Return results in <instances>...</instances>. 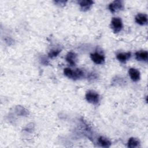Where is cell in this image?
Returning <instances> with one entry per match:
<instances>
[{
    "label": "cell",
    "mask_w": 148,
    "mask_h": 148,
    "mask_svg": "<svg viewBox=\"0 0 148 148\" xmlns=\"http://www.w3.org/2000/svg\"><path fill=\"white\" fill-rule=\"evenodd\" d=\"M87 101L93 105H97L99 102L100 97L98 93L94 90H88L86 93Z\"/></svg>",
    "instance_id": "6da1fadb"
},
{
    "label": "cell",
    "mask_w": 148,
    "mask_h": 148,
    "mask_svg": "<svg viewBox=\"0 0 148 148\" xmlns=\"http://www.w3.org/2000/svg\"><path fill=\"white\" fill-rule=\"evenodd\" d=\"M123 25L121 19L120 17H113L111 21V28L114 33H119L123 29Z\"/></svg>",
    "instance_id": "7a4b0ae2"
},
{
    "label": "cell",
    "mask_w": 148,
    "mask_h": 148,
    "mask_svg": "<svg viewBox=\"0 0 148 148\" xmlns=\"http://www.w3.org/2000/svg\"><path fill=\"white\" fill-rule=\"evenodd\" d=\"M124 8L123 2L122 1L116 0L111 2L109 5V9L112 13H115Z\"/></svg>",
    "instance_id": "3957f363"
},
{
    "label": "cell",
    "mask_w": 148,
    "mask_h": 148,
    "mask_svg": "<svg viewBox=\"0 0 148 148\" xmlns=\"http://www.w3.org/2000/svg\"><path fill=\"white\" fill-rule=\"evenodd\" d=\"M91 60L96 64H102L105 62V56L98 52L90 54Z\"/></svg>",
    "instance_id": "277c9868"
},
{
    "label": "cell",
    "mask_w": 148,
    "mask_h": 148,
    "mask_svg": "<svg viewBox=\"0 0 148 148\" xmlns=\"http://www.w3.org/2000/svg\"><path fill=\"white\" fill-rule=\"evenodd\" d=\"M128 74L131 79L133 82H136L140 80V72L137 69H135L134 68H131L129 69Z\"/></svg>",
    "instance_id": "5b68a950"
},
{
    "label": "cell",
    "mask_w": 148,
    "mask_h": 148,
    "mask_svg": "<svg viewBox=\"0 0 148 148\" xmlns=\"http://www.w3.org/2000/svg\"><path fill=\"white\" fill-rule=\"evenodd\" d=\"M65 60L71 66H75L77 60V54L73 51H69L67 53Z\"/></svg>",
    "instance_id": "8992f818"
},
{
    "label": "cell",
    "mask_w": 148,
    "mask_h": 148,
    "mask_svg": "<svg viewBox=\"0 0 148 148\" xmlns=\"http://www.w3.org/2000/svg\"><path fill=\"white\" fill-rule=\"evenodd\" d=\"M82 11L86 12L90 9L94 2L91 0H82L78 2Z\"/></svg>",
    "instance_id": "52a82bcc"
},
{
    "label": "cell",
    "mask_w": 148,
    "mask_h": 148,
    "mask_svg": "<svg viewBox=\"0 0 148 148\" xmlns=\"http://www.w3.org/2000/svg\"><path fill=\"white\" fill-rule=\"evenodd\" d=\"M135 22L140 25H144L147 23V16L144 13H138L135 17Z\"/></svg>",
    "instance_id": "ba28073f"
},
{
    "label": "cell",
    "mask_w": 148,
    "mask_h": 148,
    "mask_svg": "<svg viewBox=\"0 0 148 148\" xmlns=\"http://www.w3.org/2000/svg\"><path fill=\"white\" fill-rule=\"evenodd\" d=\"M135 58L138 61L147 62L148 59V53L145 50L138 51L135 53Z\"/></svg>",
    "instance_id": "9c48e42d"
},
{
    "label": "cell",
    "mask_w": 148,
    "mask_h": 148,
    "mask_svg": "<svg viewBox=\"0 0 148 148\" xmlns=\"http://www.w3.org/2000/svg\"><path fill=\"white\" fill-rule=\"evenodd\" d=\"M131 56V52H127V53H120L116 55L117 59L121 62L124 63L128 60L130 58Z\"/></svg>",
    "instance_id": "30bf717a"
},
{
    "label": "cell",
    "mask_w": 148,
    "mask_h": 148,
    "mask_svg": "<svg viewBox=\"0 0 148 148\" xmlns=\"http://www.w3.org/2000/svg\"><path fill=\"white\" fill-rule=\"evenodd\" d=\"M98 144L103 147H109L112 144L109 139L102 136H101L98 138Z\"/></svg>",
    "instance_id": "8fae6325"
},
{
    "label": "cell",
    "mask_w": 148,
    "mask_h": 148,
    "mask_svg": "<svg viewBox=\"0 0 148 148\" xmlns=\"http://www.w3.org/2000/svg\"><path fill=\"white\" fill-rule=\"evenodd\" d=\"M140 146V141L138 138H130L128 139L127 143V146L130 148H134V147H138Z\"/></svg>",
    "instance_id": "7c38bea8"
},
{
    "label": "cell",
    "mask_w": 148,
    "mask_h": 148,
    "mask_svg": "<svg viewBox=\"0 0 148 148\" xmlns=\"http://www.w3.org/2000/svg\"><path fill=\"white\" fill-rule=\"evenodd\" d=\"M84 72L80 69H76L75 71H73V75L72 79L73 80H78L84 77Z\"/></svg>",
    "instance_id": "4fadbf2b"
},
{
    "label": "cell",
    "mask_w": 148,
    "mask_h": 148,
    "mask_svg": "<svg viewBox=\"0 0 148 148\" xmlns=\"http://www.w3.org/2000/svg\"><path fill=\"white\" fill-rule=\"evenodd\" d=\"M61 51V49H54V50H50V51L48 53V57L49 58H54L57 57L59 53Z\"/></svg>",
    "instance_id": "5bb4252c"
},
{
    "label": "cell",
    "mask_w": 148,
    "mask_h": 148,
    "mask_svg": "<svg viewBox=\"0 0 148 148\" xmlns=\"http://www.w3.org/2000/svg\"><path fill=\"white\" fill-rule=\"evenodd\" d=\"M64 74L69 79H72L73 75V71L69 68H66L64 69Z\"/></svg>",
    "instance_id": "9a60e30c"
},
{
    "label": "cell",
    "mask_w": 148,
    "mask_h": 148,
    "mask_svg": "<svg viewBox=\"0 0 148 148\" xmlns=\"http://www.w3.org/2000/svg\"><path fill=\"white\" fill-rule=\"evenodd\" d=\"M66 1H54V3L56 4H57V5H60V6H64L66 3Z\"/></svg>",
    "instance_id": "2e32d148"
}]
</instances>
